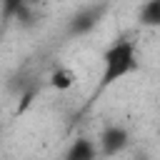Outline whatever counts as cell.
Here are the masks:
<instances>
[{"label":"cell","instance_id":"6da1fadb","mask_svg":"<svg viewBox=\"0 0 160 160\" xmlns=\"http://www.w3.org/2000/svg\"><path fill=\"white\" fill-rule=\"evenodd\" d=\"M140 65L138 60V50L135 42L130 38H120L115 40L105 52H102V75H100V90L115 85L118 80L128 78L130 72H135Z\"/></svg>","mask_w":160,"mask_h":160},{"label":"cell","instance_id":"7a4b0ae2","mask_svg":"<svg viewBox=\"0 0 160 160\" xmlns=\"http://www.w3.org/2000/svg\"><path fill=\"white\" fill-rule=\"evenodd\" d=\"M102 15H105V5H88V8L78 10V12L70 15V20H68V35H72V38L88 35V32L100 22Z\"/></svg>","mask_w":160,"mask_h":160},{"label":"cell","instance_id":"3957f363","mask_svg":"<svg viewBox=\"0 0 160 160\" xmlns=\"http://www.w3.org/2000/svg\"><path fill=\"white\" fill-rule=\"evenodd\" d=\"M128 142H130V132L122 125H105L98 138V150H100V155L112 158V155L122 152L128 148Z\"/></svg>","mask_w":160,"mask_h":160},{"label":"cell","instance_id":"277c9868","mask_svg":"<svg viewBox=\"0 0 160 160\" xmlns=\"http://www.w3.org/2000/svg\"><path fill=\"white\" fill-rule=\"evenodd\" d=\"M62 160H98V145L90 140V138H78Z\"/></svg>","mask_w":160,"mask_h":160},{"label":"cell","instance_id":"5b68a950","mask_svg":"<svg viewBox=\"0 0 160 160\" xmlns=\"http://www.w3.org/2000/svg\"><path fill=\"white\" fill-rule=\"evenodd\" d=\"M138 20L145 28H160V0H145L138 12Z\"/></svg>","mask_w":160,"mask_h":160},{"label":"cell","instance_id":"8992f818","mask_svg":"<svg viewBox=\"0 0 160 160\" xmlns=\"http://www.w3.org/2000/svg\"><path fill=\"white\" fill-rule=\"evenodd\" d=\"M48 82H50V88H55V90H70L72 85H75V72L70 70V68H55L52 72H50V78H48Z\"/></svg>","mask_w":160,"mask_h":160},{"label":"cell","instance_id":"52a82bcc","mask_svg":"<svg viewBox=\"0 0 160 160\" xmlns=\"http://www.w3.org/2000/svg\"><path fill=\"white\" fill-rule=\"evenodd\" d=\"M28 2L25 0H0V8H2V18L5 20H12L22 8H25Z\"/></svg>","mask_w":160,"mask_h":160}]
</instances>
